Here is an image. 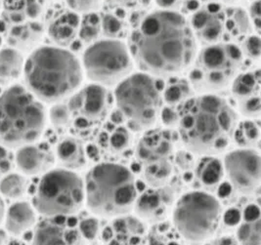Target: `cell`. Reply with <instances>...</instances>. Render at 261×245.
Wrapping results in <instances>:
<instances>
[{"mask_svg":"<svg viewBox=\"0 0 261 245\" xmlns=\"http://www.w3.org/2000/svg\"><path fill=\"white\" fill-rule=\"evenodd\" d=\"M131 57L142 72L171 77L194 63L197 40L187 19L176 10L146 15L129 37Z\"/></svg>","mask_w":261,"mask_h":245,"instance_id":"obj_1","label":"cell"},{"mask_svg":"<svg viewBox=\"0 0 261 245\" xmlns=\"http://www.w3.org/2000/svg\"><path fill=\"white\" fill-rule=\"evenodd\" d=\"M178 132L187 150L199 155L223 152L233 138L237 113L220 96H193L178 107Z\"/></svg>","mask_w":261,"mask_h":245,"instance_id":"obj_2","label":"cell"},{"mask_svg":"<svg viewBox=\"0 0 261 245\" xmlns=\"http://www.w3.org/2000/svg\"><path fill=\"white\" fill-rule=\"evenodd\" d=\"M27 88L38 100L58 103L79 90L83 78L77 57L63 47L36 48L24 62Z\"/></svg>","mask_w":261,"mask_h":245,"instance_id":"obj_3","label":"cell"},{"mask_svg":"<svg viewBox=\"0 0 261 245\" xmlns=\"http://www.w3.org/2000/svg\"><path fill=\"white\" fill-rule=\"evenodd\" d=\"M83 183L85 203L93 214L119 217L133 209L137 188L134 175L126 166L115 162L97 164Z\"/></svg>","mask_w":261,"mask_h":245,"instance_id":"obj_4","label":"cell"},{"mask_svg":"<svg viewBox=\"0 0 261 245\" xmlns=\"http://www.w3.org/2000/svg\"><path fill=\"white\" fill-rule=\"evenodd\" d=\"M46 123V111L27 87L12 85L0 94V145L20 148L35 143Z\"/></svg>","mask_w":261,"mask_h":245,"instance_id":"obj_5","label":"cell"},{"mask_svg":"<svg viewBox=\"0 0 261 245\" xmlns=\"http://www.w3.org/2000/svg\"><path fill=\"white\" fill-rule=\"evenodd\" d=\"M113 98L125 126L133 132L147 131L160 117L163 97L150 74L130 73L116 85Z\"/></svg>","mask_w":261,"mask_h":245,"instance_id":"obj_6","label":"cell"},{"mask_svg":"<svg viewBox=\"0 0 261 245\" xmlns=\"http://www.w3.org/2000/svg\"><path fill=\"white\" fill-rule=\"evenodd\" d=\"M243 60L240 47L232 43L218 42L202 47L189 73L192 88L201 94L224 89L237 76Z\"/></svg>","mask_w":261,"mask_h":245,"instance_id":"obj_7","label":"cell"},{"mask_svg":"<svg viewBox=\"0 0 261 245\" xmlns=\"http://www.w3.org/2000/svg\"><path fill=\"white\" fill-rule=\"evenodd\" d=\"M220 219V202L204 190H193L183 195L174 202L172 209L175 231L193 243L203 242L212 237Z\"/></svg>","mask_w":261,"mask_h":245,"instance_id":"obj_8","label":"cell"},{"mask_svg":"<svg viewBox=\"0 0 261 245\" xmlns=\"http://www.w3.org/2000/svg\"><path fill=\"white\" fill-rule=\"evenodd\" d=\"M85 202L83 180L66 168L45 172L34 197V206L45 217L71 216Z\"/></svg>","mask_w":261,"mask_h":245,"instance_id":"obj_9","label":"cell"},{"mask_svg":"<svg viewBox=\"0 0 261 245\" xmlns=\"http://www.w3.org/2000/svg\"><path fill=\"white\" fill-rule=\"evenodd\" d=\"M83 72L93 82L105 87L115 86L127 77L134 67L128 46L120 39H98L83 55Z\"/></svg>","mask_w":261,"mask_h":245,"instance_id":"obj_10","label":"cell"},{"mask_svg":"<svg viewBox=\"0 0 261 245\" xmlns=\"http://www.w3.org/2000/svg\"><path fill=\"white\" fill-rule=\"evenodd\" d=\"M223 170L232 187L249 196L260 187V155L253 149H238L224 157Z\"/></svg>","mask_w":261,"mask_h":245,"instance_id":"obj_11","label":"cell"},{"mask_svg":"<svg viewBox=\"0 0 261 245\" xmlns=\"http://www.w3.org/2000/svg\"><path fill=\"white\" fill-rule=\"evenodd\" d=\"M67 104L72 119L83 125H96L109 116L114 98L107 87L93 83L76 90Z\"/></svg>","mask_w":261,"mask_h":245,"instance_id":"obj_12","label":"cell"},{"mask_svg":"<svg viewBox=\"0 0 261 245\" xmlns=\"http://www.w3.org/2000/svg\"><path fill=\"white\" fill-rule=\"evenodd\" d=\"M79 225L69 216L46 217L36 227L32 245H85Z\"/></svg>","mask_w":261,"mask_h":245,"instance_id":"obj_13","label":"cell"},{"mask_svg":"<svg viewBox=\"0 0 261 245\" xmlns=\"http://www.w3.org/2000/svg\"><path fill=\"white\" fill-rule=\"evenodd\" d=\"M171 187H151L137 196L133 209L139 219L149 223H161L172 212L175 202Z\"/></svg>","mask_w":261,"mask_h":245,"instance_id":"obj_14","label":"cell"},{"mask_svg":"<svg viewBox=\"0 0 261 245\" xmlns=\"http://www.w3.org/2000/svg\"><path fill=\"white\" fill-rule=\"evenodd\" d=\"M231 84V91L239 112L249 118L260 117V70L238 73Z\"/></svg>","mask_w":261,"mask_h":245,"instance_id":"obj_15","label":"cell"},{"mask_svg":"<svg viewBox=\"0 0 261 245\" xmlns=\"http://www.w3.org/2000/svg\"><path fill=\"white\" fill-rule=\"evenodd\" d=\"M190 26L196 37L203 46L220 42L225 31L223 14L218 10L198 9L194 13L190 21Z\"/></svg>","mask_w":261,"mask_h":245,"instance_id":"obj_16","label":"cell"},{"mask_svg":"<svg viewBox=\"0 0 261 245\" xmlns=\"http://www.w3.org/2000/svg\"><path fill=\"white\" fill-rule=\"evenodd\" d=\"M173 143L166 131H152L146 133L139 141L136 157L142 166L171 160Z\"/></svg>","mask_w":261,"mask_h":245,"instance_id":"obj_17","label":"cell"},{"mask_svg":"<svg viewBox=\"0 0 261 245\" xmlns=\"http://www.w3.org/2000/svg\"><path fill=\"white\" fill-rule=\"evenodd\" d=\"M55 161L54 153L43 144H28L19 148L16 153V164L24 175L44 174Z\"/></svg>","mask_w":261,"mask_h":245,"instance_id":"obj_18","label":"cell"},{"mask_svg":"<svg viewBox=\"0 0 261 245\" xmlns=\"http://www.w3.org/2000/svg\"><path fill=\"white\" fill-rule=\"evenodd\" d=\"M81 24V17L71 10L56 13L48 23L47 34L57 46H70L76 39Z\"/></svg>","mask_w":261,"mask_h":245,"instance_id":"obj_19","label":"cell"},{"mask_svg":"<svg viewBox=\"0 0 261 245\" xmlns=\"http://www.w3.org/2000/svg\"><path fill=\"white\" fill-rule=\"evenodd\" d=\"M104 233V239L109 245H138L145 234V228L141 219L134 217L119 216Z\"/></svg>","mask_w":261,"mask_h":245,"instance_id":"obj_20","label":"cell"},{"mask_svg":"<svg viewBox=\"0 0 261 245\" xmlns=\"http://www.w3.org/2000/svg\"><path fill=\"white\" fill-rule=\"evenodd\" d=\"M5 39L9 46L19 51L31 50L36 46L43 34L42 24L35 20L27 19L18 23H8Z\"/></svg>","mask_w":261,"mask_h":245,"instance_id":"obj_21","label":"cell"},{"mask_svg":"<svg viewBox=\"0 0 261 245\" xmlns=\"http://www.w3.org/2000/svg\"><path fill=\"white\" fill-rule=\"evenodd\" d=\"M98 136V144L100 149L112 156L122 155L132 146V134L124 125L108 124Z\"/></svg>","mask_w":261,"mask_h":245,"instance_id":"obj_22","label":"cell"},{"mask_svg":"<svg viewBox=\"0 0 261 245\" xmlns=\"http://www.w3.org/2000/svg\"><path fill=\"white\" fill-rule=\"evenodd\" d=\"M5 217V228L13 235H20L30 230L36 223V212L34 207L24 201L12 204Z\"/></svg>","mask_w":261,"mask_h":245,"instance_id":"obj_23","label":"cell"},{"mask_svg":"<svg viewBox=\"0 0 261 245\" xmlns=\"http://www.w3.org/2000/svg\"><path fill=\"white\" fill-rule=\"evenodd\" d=\"M224 175L223 164L214 155H203L195 168V180L202 190H213Z\"/></svg>","mask_w":261,"mask_h":245,"instance_id":"obj_24","label":"cell"},{"mask_svg":"<svg viewBox=\"0 0 261 245\" xmlns=\"http://www.w3.org/2000/svg\"><path fill=\"white\" fill-rule=\"evenodd\" d=\"M56 155L63 167L69 170L81 169L86 164V151L83 143L74 137L61 141L56 149Z\"/></svg>","mask_w":261,"mask_h":245,"instance_id":"obj_25","label":"cell"},{"mask_svg":"<svg viewBox=\"0 0 261 245\" xmlns=\"http://www.w3.org/2000/svg\"><path fill=\"white\" fill-rule=\"evenodd\" d=\"M24 60L22 52L14 47L0 49V84L9 85L23 74Z\"/></svg>","mask_w":261,"mask_h":245,"instance_id":"obj_26","label":"cell"},{"mask_svg":"<svg viewBox=\"0 0 261 245\" xmlns=\"http://www.w3.org/2000/svg\"><path fill=\"white\" fill-rule=\"evenodd\" d=\"M193 93L194 89L192 88L190 82L171 76L166 84L162 97L166 105L178 107L179 105L193 97Z\"/></svg>","mask_w":261,"mask_h":245,"instance_id":"obj_27","label":"cell"},{"mask_svg":"<svg viewBox=\"0 0 261 245\" xmlns=\"http://www.w3.org/2000/svg\"><path fill=\"white\" fill-rule=\"evenodd\" d=\"M232 139L240 149L255 150L260 141V127L254 120H244L238 123Z\"/></svg>","mask_w":261,"mask_h":245,"instance_id":"obj_28","label":"cell"},{"mask_svg":"<svg viewBox=\"0 0 261 245\" xmlns=\"http://www.w3.org/2000/svg\"><path fill=\"white\" fill-rule=\"evenodd\" d=\"M236 238L240 245H260L259 213L245 217L239 226Z\"/></svg>","mask_w":261,"mask_h":245,"instance_id":"obj_29","label":"cell"},{"mask_svg":"<svg viewBox=\"0 0 261 245\" xmlns=\"http://www.w3.org/2000/svg\"><path fill=\"white\" fill-rule=\"evenodd\" d=\"M143 167L144 179L151 187L166 186L172 175L171 160L148 164Z\"/></svg>","mask_w":261,"mask_h":245,"instance_id":"obj_30","label":"cell"},{"mask_svg":"<svg viewBox=\"0 0 261 245\" xmlns=\"http://www.w3.org/2000/svg\"><path fill=\"white\" fill-rule=\"evenodd\" d=\"M6 13H16L35 20L41 13L40 0H2Z\"/></svg>","mask_w":261,"mask_h":245,"instance_id":"obj_31","label":"cell"},{"mask_svg":"<svg viewBox=\"0 0 261 245\" xmlns=\"http://www.w3.org/2000/svg\"><path fill=\"white\" fill-rule=\"evenodd\" d=\"M101 32V17L97 13L85 14L81 19L79 30L80 39L85 43H93L99 39Z\"/></svg>","mask_w":261,"mask_h":245,"instance_id":"obj_32","label":"cell"},{"mask_svg":"<svg viewBox=\"0 0 261 245\" xmlns=\"http://www.w3.org/2000/svg\"><path fill=\"white\" fill-rule=\"evenodd\" d=\"M27 180L24 176L11 173L0 181V193L9 199L22 198L27 190Z\"/></svg>","mask_w":261,"mask_h":245,"instance_id":"obj_33","label":"cell"},{"mask_svg":"<svg viewBox=\"0 0 261 245\" xmlns=\"http://www.w3.org/2000/svg\"><path fill=\"white\" fill-rule=\"evenodd\" d=\"M101 32L106 38L120 39L126 33V25L115 14H105L101 17Z\"/></svg>","mask_w":261,"mask_h":245,"instance_id":"obj_34","label":"cell"},{"mask_svg":"<svg viewBox=\"0 0 261 245\" xmlns=\"http://www.w3.org/2000/svg\"><path fill=\"white\" fill-rule=\"evenodd\" d=\"M49 118L54 126L63 127L69 125L72 120L70 108L67 104L56 103L49 112Z\"/></svg>","mask_w":261,"mask_h":245,"instance_id":"obj_35","label":"cell"},{"mask_svg":"<svg viewBox=\"0 0 261 245\" xmlns=\"http://www.w3.org/2000/svg\"><path fill=\"white\" fill-rule=\"evenodd\" d=\"M103 0H66L68 7L76 14H89L98 11Z\"/></svg>","mask_w":261,"mask_h":245,"instance_id":"obj_36","label":"cell"},{"mask_svg":"<svg viewBox=\"0 0 261 245\" xmlns=\"http://www.w3.org/2000/svg\"><path fill=\"white\" fill-rule=\"evenodd\" d=\"M241 51L243 56L252 61H257L260 58V38L258 35L248 36L242 43Z\"/></svg>","mask_w":261,"mask_h":245,"instance_id":"obj_37","label":"cell"},{"mask_svg":"<svg viewBox=\"0 0 261 245\" xmlns=\"http://www.w3.org/2000/svg\"><path fill=\"white\" fill-rule=\"evenodd\" d=\"M85 240H93L99 232V222L95 218H86L79 225Z\"/></svg>","mask_w":261,"mask_h":245,"instance_id":"obj_38","label":"cell"},{"mask_svg":"<svg viewBox=\"0 0 261 245\" xmlns=\"http://www.w3.org/2000/svg\"><path fill=\"white\" fill-rule=\"evenodd\" d=\"M160 117L162 118L163 123L167 127H174L178 125V110L174 106L166 105L161 110Z\"/></svg>","mask_w":261,"mask_h":245,"instance_id":"obj_39","label":"cell"},{"mask_svg":"<svg viewBox=\"0 0 261 245\" xmlns=\"http://www.w3.org/2000/svg\"><path fill=\"white\" fill-rule=\"evenodd\" d=\"M250 17L257 31L260 30V0H254L249 7Z\"/></svg>","mask_w":261,"mask_h":245,"instance_id":"obj_40","label":"cell"},{"mask_svg":"<svg viewBox=\"0 0 261 245\" xmlns=\"http://www.w3.org/2000/svg\"><path fill=\"white\" fill-rule=\"evenodd\" d=\"M235 21H236V25L238 29L241 32H248L249 30V18L247 17L246 13L243 10H238L235 14Z\"/></svg>","mask_w":261,"mask_h":245,"instance_id":"obj_41","label":"cell"},{"mask_svg":"<svg viewBox=\"0 0 261 245\" xmlns=\"http://www.w3.org/2000/svg\"><path fill=\"white\" fill-rule=\"evenodd\" d=\"M182 0H155L156 5L163 10H175Z\"/></svg>","mask_w":261,"mask_h":245,"instance_id":"obj_42","label":"cell"},{"mask_svg":"<svg viewBox=\"0 0 261 245\" xmlns=\"http://www.w3.org/2000/svg\"><path fill=\"white\" fill-rule=\"evenodd\" d=\"M213 245H240L236 237L231 235H223L214 239Z\"/></svg>","mask_w":261,"mask_h":245,"instance_id":"obj_43","label":"cell"},{"mask_svg":"<svg viewBox=\"0 0 261 245\" xmlns=\"http://www.w3.org/2000/svg\"><path fill=\"white\" fill-rule=\"evenodd\" d=\"M108 4L115 8H125L133 5L137 0H105Z\"/></svg>","mask_w":261,"mask_h":245,"instance_id":"obj_44","label":"cell"},{"mask_svg":"<svg viewBox=\"0 0 261 245\" xmlns=\"http://www.w3.org/2000/svg\"><path fill=\"white\" fill-rule=\"evenodd\" d=\"M4 215H5V207H4V202L2 199L0 198V224L4 219Z\"/></svg>","mask_w":261,"mask_h":245,"instance_id":"obj_45","label":"cell"},{"mask_svg":"<svg viewBox=\"0 0 261 245\" xmlns=\"http://www.w3.org/2000/svg\"><path fill=\"white\" fill-rule=\"evenodd\" d=\"M7 245H27L23 241H21V240H12V241H10L9 243Z\"/></svg>","mask_w":261,"mask_h":245,"instance_id":"obj_46","label":"cell"},{"mask_svg":"<svg viewBox=\"0 0 261 245\" xmlns=\"http://www.w3.org/2000/svg\"><path fill=\"white\" fill-rule=\"evenodd\" d=\"M224 1L228 3H235V2H237L238 0H224Z\"/></svg>","mask_w":261,"mask_h":245,"instance_id":"obj_47","label":"cell"},{"mask_svg":"<svg viewBox=\"0 0 261 245\" xmlns=\"http://www.w3.org/2000/svg\"><path fill=\"white\" fill-rule=\"evenodd\" d=\"M0 245H3V237L0 235Z\"/></svg>","mask_w":261,"mask_h":245,"instance_id":"obj_48","label":"cell"},{"mask_svg":"<svg viewBox=\"0 0 261 245\" xmlns=\"http://www.w3.org/2000/svg\"><path fill=\"white\" fill-rule=\"evenodd\" d=\"M2 0H0V12H1V9H2Z\"/></svg>","mask_w":261,"mask_h":245,"instance_id":"obj_49","label":"cell"},{"mask_svg":"<svg viewBox=\"0 0 261 245\" xmlns=\"http://www.w3.org/2000/svg\"><path fill=\"white\" fill-rule=\"evenodd\" d=\"M171 245H173V244H171ZM175 245H180V244H175Z\"/></svg>","mask_w":261,"mask_h":245,"instance_id":"obj_50","label":"cell"}]
</instances>
